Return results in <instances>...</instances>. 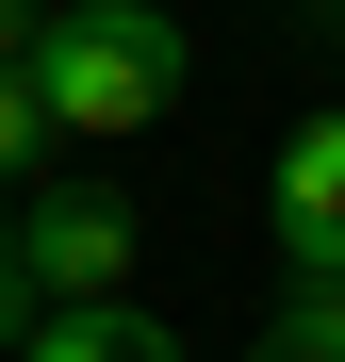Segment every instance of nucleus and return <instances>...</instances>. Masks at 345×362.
<instances>
[{
    "label": "nucleus",
    "mask_w": 345,
    "mask_h": 362,
    "mask_svg": "<svg viewBox=\"0 0 345 362\" xmlns=\"http://www.w3.org/2000/svg\"><path fill=\"white\" fill-rule=\"evenodd\" d=\"M17 83L49 99V132H148V115H181L198 49H181L164 0H49L33 49H17Z\"/></svg>",
    "instance_id": "nucleus-1"
},
{
    "label": "nucleus",
    "mask_w": 345,
    "mask_h": 362,
    "mask_svg": "<svg viewBox=\"0 0 345 362\" xmlns=\"http://www.w3.org/2000/svg\"><path fill=\"white\" fill-rule=\"evenodd\" d=\"M0 230H17V264H33L49 313L66 296H132V198H99V181H33Z\"/></svg>",
    "instance_id": "nucleus-2"
},
{
    "label": "nucleus",
    "mask_w": 345,
    "mask_h": 362,
    "mask_svg": "<svg viewBox=\"0 0 345 362\" xmlns=\"http://www.w3.org/2000/svg\"><path fill=\"white\" fill-rule=\"evenodd\" d=\"M263 230H279V264H296V280H345V99L279 132V165H263Z\"/></svg>",
    "instance_id": "nucleus-3"
},
{
    "label": "nucleus",
    "mask_w": 345,
    "mask_h": 362,
    "mask_svg": "<svg viewBox=\"0 0 345 362\" xmlns=\"http://www.w3.org/2000/svg\"><path fill=\"white\" fill-rule=\"evenodd\" d=\"M17 362H181V329H164V313H132V296H66V313H49Z\"/></svg>",
    "instance_id": "nucleus-4"
},
{
    "label": "nucleus",
    "mask_w": 345,
    "mask_h": 362,
    "mask_svg": "<svg viewBox=\"0 0 345 362\" xmlns=\"http://www.w3.org/2000/svg\"><path fill=\"white\" fill-rule=\"evenodd\" d=\"M263 346H279V362H345V280H296V296L263 313Z\"/></svg>",
    "instance_id": "nucleus-5"
},
{
    "label": "nucleus",
    "mask_w": 345,
    "mask_h": 362,
    "mask_svg": "<svg viewBox=\"0 0 345 362\" xmlns=\"http://www.w3.org/2000/svg\"><path fill=\"white\" fill-rule=\"evenodd\" d=\"M33 165H49V99H33L17 66H0V198H17V181H33Z\"/></svg>",
    "instance_id": "nucleus-6"
},
{
    "label": "nucleus",
    "mask_w": 345,
    "mask_h": 362,
    "mask_svg": "<svg viewBox=\"0 0 345 362\" xmlns=\"http://www.w3.org/2000/svg\"><path fill=\"white\" fill-rule=\"evenodd\" d=\"M17 49H33V0H0V66H17Z\"/></svg>",
    "instance_id": "nucleus-7"
},
{
    "label": "nucleus",
    "mask_w": 345,
    "mask_h": 362,
    "mask_svg": "<svg viewBox=\"0 0 345 362\" xmlns=\"http://www.w3.org/2000/svg\"><path fill=\"white\" fill-rule=\"evenodd\" d=\"M263 362H279V346H263Z\"/></svg>",
    "instance_id": "nucleus-8"
}]
</instances>
